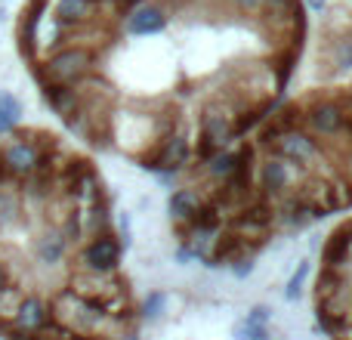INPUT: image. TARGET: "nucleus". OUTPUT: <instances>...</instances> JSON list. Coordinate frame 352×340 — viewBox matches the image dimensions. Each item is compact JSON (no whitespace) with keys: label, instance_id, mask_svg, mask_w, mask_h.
<instances>
[{"label":"nucleus","instance_id":"nucleus-1","mask_svg":"<svg viewBox=\"0 0 352 340\" xmlns=\"http://www.w3.org/2000/svg\"><path fill=\"white\" fill-rule=\"evenodd\" d=\"M59 142L47 134H34V130H16L0 142V170L6 180L25 182L41 170V161L47 158Z\"/></svg>","mask_w":352,"mask_h":340},{"label":"nucleus","instance_id":"nucleus-2","mask_svg":"<svg viewBox=\"0 0 352 340\" xmlns=\"http://www.w3.org/2000/svg\"><path fill=\"white\" fill-rule=\"evenodd\" d=\"M297 121L306 134H312L318 142L334 146L343 136L349 121V111L343 105L340 93H324V96H312L297 103Z\"/></svg>","mask_w":352,"mask_h":340},{"label":"nucleus","instance_id":"nucleus-3","mask_svg":"<svg viewBox=\"0 0 352 340\" xmlns=\"http://www.w3.org/2000/svg\"><path fill=\"white\" fill-rule=\"evenodd\" d=\"M96 59H99V53H93V50L65 43V47H56L53 53L43 56L34 65V74H37V81H41V87H47V84L74 87L78 81H84L87 74L96 72Z\"/></svg>","mask_w":352,"mask_h":340},{"label":"nucleus","instance_id":"nucleus-4","mask_svg":"<svg viewBox=\"0 0 352 340\" xmlns=\"http://www.w3.org/2000/svg\"><path fill=\"white\" fill-rule=\"evenodd\" d=\"M306 173H309V170L287 164V161L275 158V155H269V152H260L256 155V164H254V189L269 204H275V201L287 198V195H297Z\"/></svg>","mask_w":352,"mask_h":340},{"label":"nucleus","instance_id":"nucleus-5","mask_svg":"<svg viewBox=\"0 0 352 340\" xmlns=\"http://www.w3.org/2000/svg\"><path fill=\"white\" fill-rule=\"evenodd\" d=\"M238 140L235 134V124H232V111L229 105L223 103V99L213 96L210 103L204 105V111H201V124H198V161L210 158V155L223 152V149H229L232 142Z\"/></svg>","mask_w":352,"mask_h":340},{"label":"nucleus","instance_id":"nucleus-6","mask_svg":"<svg viewBox=\"0 0 352 340\" xmlns=\"http://www.w3.org/2000/svg\"><path fill=\"white\" fill-rule=\"evenodd\" d=\"M121 238L115 235V229L105 232V235H96L90 242L80 244L78 251V269H87V273H99V275H115L118 263H121Z\"/></svg>","mask_w":352,"mask_h":340},{"label":"nucleus","instance_id":"nucleus-7","mask_svg":"<svg viewBox=\"0 0 352 340\" xmlns=\"http://www.w3.org/2000/svg\"><path fill=\"white\" fill-rule=\"evenodd\" d=\"M53 322V310H50V300L41 297V294H25L22 304H19L16 316H12V322L6 325V328L19 331V334L31 337L37 334L41 328H47V325Z\"/></svg>","mask_w":352,"mask_h":340},{"label":"nucleus","instance_id":"nucleus-8","mask_svg":"<svg viewBox=\"0 0 352 340\" xmlns=\"http://www.w3.org/2000/svg\"><path fill=\"white\" fill-rule=\"evenodd\" d=\"M68 251H72V244H68V238L62 235L59 226H43L41 232H37L34 238V260L41 263L43 269H56L65 263Z\"/></svg>","mask_w":352,"mask_h":340},{"label":"nucleus","instance_id":"nucleus-9","mask_svg":"<svg viewBox=\"0 0 352 340\" xmlns=\"http://www.w3.org/2000/svg\"><path fill=\"white\" fill-rule=\"evenodd\" d=\"M204 195L198 192L195 186H182V189H173L170 195V204H167V213H170L173 226L176 229H182V226H188L195 220V213L204 207Z\"/></svg>","mask_w":352,"mask_h":340},{"label":"nucleus","instance_id":"nucleus-10","mask_svg":"<svg viewBox=\"0 0 352 340\" xmlns=\"http://www.w3.org/2000/svg\"><path fill=\"white\" fill-rule=\"evenodd\" d=\"M167 28V12L161 6L152 3H140L133 12L127 16V31L136 37H146V34H158V31Z\"/></svg>","mask_w":352,"mask_h":340},{"label":"nucleus","instance_id":"nucleus-11","mask_svg":"<svg viewBox=\"0 0 352 340\" xmlns=\"http://www.w3.org/2000/svg\"><path fill=\"white\" fill-rule=\"evenodd\" d=\"M322 65L334 74L352 72V31L349 34H334V41L324 43L322 50Z\"/></svg>","mask_w":352,"mask_h":340},{"label":"nucleus","instance_id":"nucleus-12","mask_svg":"<svg viewBox=\"0 0 352 340\" xmlns=\"http://www.w3.org/2000/svg\"><path fill=\"white\" fill-rule=\"evenodd\" d=\"M346 260H349V223H343L340 229H334L328 235L322 248V263L324 269H346Z\"/></svg>","mask_w":352,"mask_h":340},{"label":"nucleus","instance_id":"nucleus-13","mask_svg":"<svg viewBox=\"0 0 352 340\" xmlns=\"http://www.w3.org/2000/svg\"><path fill=\"white\" fill-rule=\"evenodd\" d=\"M25 217V201L19 192V182L3 180L0 182V229L3 226H16Z\"/></svg>","mask_w":352,"mask_h":340},{"label":"nucleus","instance_id":"nucleus-14","mask_svg":"<svg viewBox=\"0 0 352 340\" xmlns=\"http://www.w3.org/2000/svg\"><path fill=\"white\" fill-rule=\"evenodd\" d=\"M43 99H47V105L62 118V121H65V118H72L74 111L80 109V93H78V87L47 84V87H43Z\"/></svg>","mask_w":352,"mask_h":340},{"label":"nucleus","instance_id":"nucleus-15","mask_svg":"<svg viewBox=\"0 0 352 340\" xmlns=\"http://www.w3.org/2000/svg\"><path fill=\"white\" fill-rule=\"evenodd\" d=\"M25 291L19 285H6L0 288V328H6V325L12 322V316H16L19 304H22Z\"/></svg>","mask_w":352,"mask_h":340},{"label":"nucleus","instance_id":"nucleus-16","mask_svg":"<svg viewBox=\"0 0 352 340\" xmlns=\"http://www.w3.org/2000/svg\"><path fill=\"white\" fill-rule=\"evenodd\" d=\"M306 279H309V260H300L297 273H294V275H291V281L285 285V297H287V300H300V297H303Z\"/></svg>","mask_w":352,"mask_h":340},{"label":"nucleus","instance_id":"nucleus-17","mask_svg":"<svg viewBox=\"0 0 352 340\" xmlns=\"http://www.w3.org/2000/svg\"><path fill=\"white\" fill-rule=\"evenodd\" d=\"M0 109H3L16 124H22L25 109H22V103H19V96H12L10 90H0Z\"/></svg>","mask_w":352,"mask_h":340},{"label":"nucleus","instance_id":"nucleus-18","mask_svg":"<svg viewBox=\"0 0 352 340\" xmlns=\"http://www.w3.org/2000/svg\"><path fill=\"white\" fill-rule=\"evenodd\" d=\"M235 340H272V337H269V328H263V325L238 322L235 325Z\"/></svg>","mask_w":352,"mask_h":340},{"label":"nucleus","instance_id":"nucleus-19","mask_svg":"<svg viewBox=\"0 0 352 340\" xmlns=\"http://www.w3.org/2000/svg\"><path fill=\"white\" fill-rule=\"evenodd\" d=\"M229 269L235 279H248L250 273H254V254H238L229 260Z\"/></svg>","mask_w":352,"mask_h":340},{"label":"nucleus","instance_id":"nucleus-20","mask_svg":"<svg viewBox=\"0 0 352 340\" xmlns=\"http://www.w3.org/2000/svg\"><path fill=\"white\" fill-rule=\"evenodd\" d=\"M164 304H167V297L161 291H155V294H148L146 297V304H142V316L146 319H155V316H161V312H164Z\"/></svg>","mask_w":352,"mask_h":340},{"label":"nucleus","instance_id":"nucleus-21","mask_svg":"<svg viewBox=\"0 0 352 340\" xmlns=\"http://www.w3.org/2000/svg\"><path fill=\"white\" fill-rule=\"evenodd\" d=\"M232 12H241V16H256V12L266 6V0H226Z\"/></svg>","mask_w":352,"mask_h":340},{"label":"nucleus","instance_id":"nucleus-22","mask_svg":"<svg viewBox=\"0 0 352 340\" xmlns=\"http://www.w3.org/2000/svg\"><path fill=\"white\" fill-rule=\"evenodd\" d=\"M337 173L352 186V146L340 149V158H337Z\"/></svg>","mask_w":352,"mask_h":340},{"label":"nucleus","instance_id":"nucleus-23","mask_svg":"<svg viewBox=\"0 0 352 340\" xmlns=\"http://www.w3.org/2000/svg\"><path fill=\"white\" fill-rule=\"evenodd\" d=\"M269 319H272V310H269V306H254V310L248 312V319H244V322L248 325H263V328H269Z\"/></svg>","mask_w":352,"mask_h":340},{"label":"nucleus","instance_id":"nucleus-24","mask_svg":"<svg viewBox=\"0 0 352 340\" xmlns=\"http://www.w3.org/2000/svg\"><path fill=\"white\" fill-rule=\"evenodd\" d=\"M16 130H19V124L0 109V136H10V134H16Z\"/></svg>","mask_w":352,"mask_h":340},{"label":"nucleus","instance_id":"nucleus-25","mask_svg":"<svg viewBox=\"0 0 352 340\" xmlns=\"http://www.w3.org/2000/svg\"><path fill=\"white\" fill-rule=\"evenodd\" d=\"M188 260H195V254L186 244H176V263H188Z\"/></svg>","mask_w":352,"mask_h":340},{"label":"nucleus","instance_id":"nucleus-26","mask_svg":"<svg viewBox=\"0 0 352 340\" xmlns=\"http://www.w3.org/2000/svg\"><path fill=\"white\" fill-rule=\"evenodd\" d=\"M306 3H309L312 12H322V10H324V0H306Z\"/></svg>","mask_w":352,"mask_h":340},{"label":"nucleus","instance_id":"nucleus-27","mask_svg":"<svg viewBox=\"0 0 352 340\" xmlns=\"http://www.w3.org/2000/svg\"><path fill=\"white\" fill-rule=\"evenodd\" d=\"M68 340H99V337H78V334H72Z\"/></svg>","mask_w":352,"mask_h":340}]
</instances>
